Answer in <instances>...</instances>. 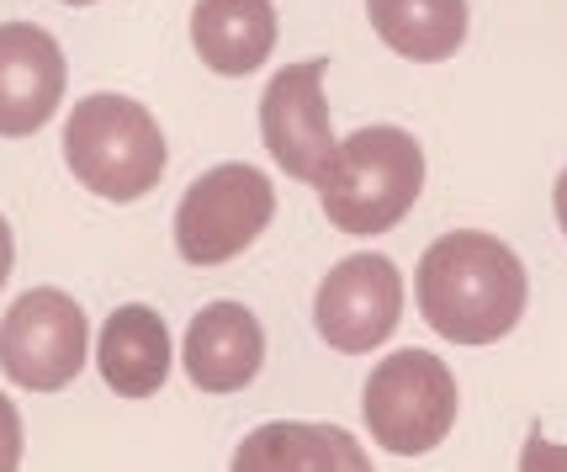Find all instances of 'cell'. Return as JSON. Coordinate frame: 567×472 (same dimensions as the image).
<instances>
[{
	"instance_id": "1",
	"label": "cell",
	"mask_w": 567,
	"mask_h": 472,
	"mask_svg": "<svg viewBox=\"0 0 567 472\" xmlns=\"http://www.w3.org/2000/svg\"><path fill=\"white\" fill-rule=\"evenodd\" d=\"M525 266L504 239L456 228L420 255L414 298L424 324L456 346H494L525 314Z\"/></svg>"
},
{
	"instance_id": "2",
	"label": "cell",
	"mask_w": 567,
	"mask_h": 472,
	"mask_svg": "<svg viewBox=\"0 0 567 472\" xmlns=\"http://www.w3.org/2000/svg\"><path fill=\"white\" fill-rule=\"evenodd\" d=\"M424 192V150L403 127H361L340 138V154L323 175V218L346 234H388L409 218Z\"/></svg>"
},
{
	"instance_id": "3",
	"label": "cell",
	"mask_w": 567,
	"mask_h": 472,
	"mask_svg": "<svg viewBox=\"0 0 567 472\" xmlns=\"http://www.w3.org/2000/svg\"><path fill=\"white\" fill-rule=\"evenodd\" d=\"M64 165L96 197L138 202L165 175V133L133 96L96 91L74 101L70 127H64Z\"/></svg>"
},
{
	"instance_id": "4",
	"label": "cell",
	"mask_w": 567,
	"mask_h": 472,
	"mask_svg": "<svg viewBox=\"0 0 567 472\" xmlns=\"http://www.w3.org/2000/svg\"><path fill=\"white\" fill-rule=\"evenodd\" d=\"M367 430L371 441L393 456H424L451 435L456 424V382L451 367L430 350H393L367 377Z\"/></svg>"
},
{
	"instance_id": "5",
	"label": "cell",
	"mask_w": 567,
	"mask_h": 472,
	"mask_svg": "<svg viewBox=\"0 0 567 472\" xmlns=\"http://www.w3.org/2000/svg\"><path fill=\"white\" fill-rule=\"evenodd\" d=\"M276 213V192L255 165H213L175 207V249L192 266H223L249 249Z\"/></svg>"
},
{
	"instance_id": "6",
	"label": "cell",
	"mask_w": 567,
	"mask_h": 472,
	"mask_svg": "<svg viewBox=\"0 0 567 472\" xmlns=\"http://www.w3.org/2000/svg\"><path fill=\"white\" fill-rule=\"evenodd\" d=\"M85 367V314L59 287H32L0 319V372L32 393L70 388Z\"/></svg>"
},
{
	"instance_id": "7",
	"label": "cell",
	"mask_w": 567,
	"mask_h": 472,
	"mask_svg": "<svg viewBox=\"0 0 567 472\" xmlns=\"http://www.w3.org/2000/svg\"><path fill=\"white\" fill-rule=\"evenodd\" d=\"M323 75H329V59H302V64H287L260 96L266 150L292 181H308V186H323V175L340 154V138L329 127Z\"/></svg>"
},
{
	"instance_id": "8",
	"label": "cell",
	"mask_w": 567,
	"mask_h": 472,
	"mask_svg": "<svg viewBox=\"0 0 567 472\" xmlns=\"http://www.w3.org/2000/svg\"><path fill=\"white\" fill-rule=\"evenodd\" d=\"M403 319V276L388 255H350L323 276L313 298V324L334 350H377Z\"/></svg>"
},
{
	"instance_id": "9",
	"label": "cell",
	"mask_w": 567,
	"mask_h": 472,
	"mask_svg": "<svg viewBox=\"0 0 567 472\" xmlns=\"http://www.w3.org/2000/svg\"><path fill=\"white\" fill-rule=\"evenodd\" d=\"M64 101V49L32 22H0V138H27Z\"/></svg>"
},
{
	"instance_id": "10",
	"label": "cell",
	"mask_w": 567,
	"mask_h": 472,
	"mask_svg": "<svg viewBox=\"0 0 567 472\" xmlns=\"http://www.w3.org/2000/svg\"><path fill=\"white\" fill-rule=\"evenodd\" d=\"M266 361V329L245 302H207L186 329V377L202 393H239Z\"/></svg>"
},
{
	"instance_id": "11",
	"label": "cell",
	"mask_w": 567,
	"mask_h": 472,
	"mask_svg": "<svg viewBox=\"0 0 567 472\" xmlns=\"http://www.w3.org/2000/svg\"><path fill=\"white\" fill-rule=\"evenodd\" d=\"M101 377L117 398H148L165 388L171 377V329L165 319L144 308V302H127L112 308L101 324Z\"/></svg>"
},
{
	"instance_id": "12",
	"label": "cell",
	"mask_w": 567,
	"mask_h": 472,
	"mask_svg": "<svg viewBox=\"0 0 567 472\" xmlns=\"http://www.w3.org/2000/svg\"><path fill=\"white\" fill-rule=\"evenodd\" d=\"M192 43L213 75H255L276 49V6L271 0H197Z\"/></svg>"
},
{
	"instance_id": "13",
	"label": "cell",
	"mask_w": 567,
	"mask_h": 472,
	"mask_svg": "<svg viewBox=\"0 0 567 472\" xmlns=\"http://www.w3.org/2000/svg\"><path fill=\"white\" fill-rule=\"evenodd\" d=\"M377 38L414 64H441L467 43V0H367Z\"/></svg>"
},
{
	"instance_id": "14",
	"label": "cell",
	"mask_w": 567,
	"mask_h": 472,
	"mask_svg": "<svg viewBox=\"0 0 567 472\" xmlns=\"http://www.w3.org/2000/svg\"><path fill=\"white\" fill-rule=\"evenodd\" d=\"M228 472H340L334 424H302V420L260 424V430H249L239 441Z\"/></svg>"
},
{
	"instance_id": "15",
	"label": "cell",
	"mask_w": 567,
	"mask_h": 472,
	"mask_svg": "<svg viewBox=\"0 0 567 472\" xmlns=\"http://www.w3.org/2000/svg\"><path fill=\"white\" fill-rule=\"evenodd\" d=\"M519 472H567V447H551L546 430L536 424L525 435V451H519Z\"/></svg>"
},
{
	"instance_id": "16",
	"label": "cell",
	"mask_w": 567,
	"mask_h": 472,
	"mask_svg": "<svg viewBox=\"0 0 567 472\" xmlns=\"http://www.w3.org/2000/svg\"><path fill=\"white\" fill-rule=\"evenodd\" d=\"M22 468V414L17 403L0 393V472H17Z\"/></svg>"
},
{
	"instance_id": "17",
	"label": "cell",
	"mask_w": 567,
	"mask_h": 472,
	"mask_svg": "<svg viewBox=\"0 0 567 472\" xmlns=\"http://www.w3.org/2000/svg\"><path fill=\"white\" fill-rule=\"evenodd\" d=\"M334 447H340V472H371V462H367V451H361V441H355L350 430H340V424H334Z\"/></svg>"
},
{
	"instance_id": "18",
	"label": "cell",
	"mask_w": 567,
	"mask_h": 472,
	"mask_svg": "<svg viewBox=\"0 0 567 472\" xmlns=\"http://www.w3.org/2000/svg\"><path fill=\"white\" fill-rule=\"evenodd\" d=\"M11 266H17V239H11V224L0 218V287H6Z\"/></svg>"
},
{
	"instance_id": "19",
	"label": "cell",
	"mask_w": 567,
	"mask_h": 472,
	"mask_svg": "<svg viewBox=\"0 0 567 472\" xmlns=\"http://www.w3.org/2000/svg\"><path fill=\"white\" fill-rule=\"evenodd\" d=\"M551 207H557V224H563V234H567V171L557 175V192H551Z\"/></svg>"
},
{
	"instance_id": "20",
	"label": "cell",
	"mask_w": 567,
	"mask_h": 472,
	"mask_svg": "<svg viewBox=\"0 0 567 472\" xmlns=\"http://www.w3.org/2000/svg\"><path fill=\"white\" fill-rule=\"evenodd\" d=\"M64 6H91V0H64Z\"/></svg>"
}]
</instances>
